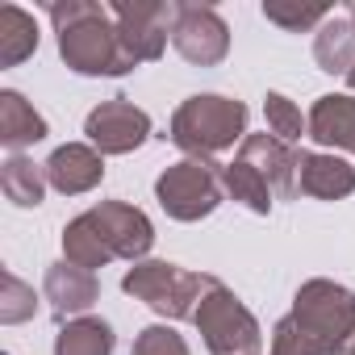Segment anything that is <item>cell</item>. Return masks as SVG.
Here are the masks:
<instances>
[{
	"label": "cell",
	"mask_w": 355,
	"mask_h": 355,
	"mask_svg": "<svg viewBox=\"0 0 355 355\" xmlns=\"http://www.w3.org/2000/svg\"><path fill=\"white\" fill-rule=\"evenodd\" d=\"M355 343V293L334 280H305L272 330L268 355H347Z\"/></svg>",
	"instance_id": "6da1fadb"
},
{
	"label": "cell",
	"mask_w": 355,
	"mask_h": 355,
	"mask_svg": "<svg viewBox=\"0 0 355 355\" xmlns=\"http://www.w3.org/2000/svg\"><path fill=\"white\" fill-rule=\"evenodd\" d=\"M51 26L59 38V55L76 76H125V71H134L109 5H96V0L51 5Z\"/></svg>",
	"instance_id": "7a4b0ae2"
},
{
	"label": "cell",
	"mask_w": 355,
	"mask_h": 355,
	"mask_svg": "<svg viewBox=\"0 0 355 355\" xmlns=\"http://www.w3.org/2000/svg\"><path fill=\"white\" fill-rule=\"evenodd\" d=\"M167 138L189 159H214L247 138V105L234 96H218V92L189 96L171 113Z\"/></svg>",
	"instance_id": "3957f363"
},
{
	"label": "cell",
	"mask_w": 355,
	"mask_h": 355,
	"mask_svg": "<svg viewBox=\"0 0 355 355\" xmlns=\"http://www.w3.org/2000/svg\"><path fill=\"white\" fill-rule=\"evenodd\" d=\"M209 280H214V276L189 272V268L167 263V259H142V263H134V268L121 276V288H125L134 301L150 305L159 318L180 322V318H193V313H197V305H201Z\"/></svg>",
	"instance_id": "277c9868"
},
{
	"label": "cell",
	"mask_w": 355,
	"mask_h": 355,
	"mask_svg": "<svg viewBox=\"0 0 355 355\" xmlns=\"http://www.w3.org/2000/svg\"><path fill=\"white\" fill-rule=\"evenodd\" d=\"M193 326L201 330L209 355H259L263 351V334H259L255 313L218 276L209 280V288L193 313Z\"/></svg>",
	"instance_id": "5b68a950"
},
{
	"label": "cell",
	"mask_w": 355,
	"mask_h": 355,
	"mask_svg": "<svg viewBox=\"0 0 355 355\" xmlns=\"http://www.w3.org/2000/svg\"><path fill=\"white\" fill-rule=\"evenodd\" d=\"M155 197H159V205H163L167 218H175V222H201L226 197L222 167L214 159H180V163H171L155 180Z\"/></svg>",
	"instance_id": "8992f818"
},
{
	"label": "cell",
	"mask_w": 355,
	"mask_h": 355,
	"mask_svg": "<svg viewBox=\"0 0 355 355\" xmlns=\"http://www.w3.org/2000/svg\"><path fill=\"white\" fill-rule=\"evenodd\" d=\"M171 46L197 67H218L230 55V26L214 5H175Z\"/></svg>",
	"instance_id": "52a82bcc"
},
{
	"label": "cell",
	"mask_w": 355,
	"mask_h": 355,
	"mask_svg": "<svg viewBox=\"0 0 355 355\" xmlns=\"http://www.w3.org/2000/svg\"><path fill=\"white\" fill-rule=\"evenodd\" d=\"M113 9V21H117V34H121V46L130 55V63H155L163 51H167V38H171V26H175V5H109Z\"/></svg>",
	"instance_id": "ba28073f"
},
{
	"label": "cell",
	"mask_w": 355,
	"mask_h": 355,
	"mask_svg": "<svg viewBox=\"0 0 355 355\" xmlns=\"http://www.w3.org/2000/svg\"><path fill=\"white\" fill-rule=\"evenodd\" d=\"M84 134H88V146H96L101 155H130L150 138V117L134 101L117 96V101H105L88 113Z\"/></svg>",
	"instance_id": "9c48e42d"
},
{
	"label": "cell",
	"mask_w": 355,
	"mask_h": 355,
	"mask_svg": "<svg viewBox=\"0 0 355 355\" xmlns=\"http://www.w3.org/2000/svg\"><path fill=\"white\" fill-rule=\"evenodd\" d=\"M88 218H92V226H96V234H101L109 259L142 263V255H146L150 243H155V226H150V218H146L142 209L125 205V201H101V205L88 209Z\"/></svg>",
	"instance_id": "30bf717a"
},
{
	"label": "cell",
	"mask_w": 355,
	"mask_h": 355,
	"mask_svg": "<svg viewBox=\"0 0 355 355\" xmlns=\"http://www.w3.org/2000/svg\"><path fill=\"white\" fill-rule=\"evenodd\" d=\"M239 159L251 163L276 201H293L297 197V171H301V150L276 134H247L243 146H239Z\"/></svg>",
	"instance_id": "8fae6325"
},
{
	"label": "cell",
	"mask_w": 355,
	"mask_h": 355,
	"mask_svg": "<svg viewBox=\"0 0 355 355\" xmlns=\"http://www.w3.org/2000/svg\"><path fill=\"white\" fill-rule=\"evenodd\" d=\"M46 167V180L55 193L63 197H80V193H92L101 180H105V155L88 142H67L59 150H51V159L42 163Z\"/></svg>",
	"instance_id": "7c38bea8"
},
{
	"label": "cell",
	"mask_w": 355,
	"mask_h": 355,
	"mask_svg": "<svg viewBox=\"0 0 355 355\" xmlns=\"http://www.w3.org/2000/svg\"><path fill=\"white\" fill-rule=\"evenodd\" d=\"M42 297L51 301V309H55L59 322H71V318H84L96 305L101 280H96V272H84V268H76V263L63 259V263H51L46 268Z\"/></svg>",
	"instance_id": "4fadbf2b"
},
{
	"label": "cell",
	"mask_w": 355,
	"mask_h": 355,
	"mask_svg": "<svg viewBox=\"0 0 355 355\" xmlns=\"http://www.w3.org/2000/svg\"><path fill=\"white\" fill-rule=\"evenodd\" d=\"M297 193L313 201H343L355 193V167L343 155L326 150H301V171H297Z\"/></svg>",
	"instance_id": "5bb4252c"
},
{
	"label": "cell",
	"mask_w": 355,
	"mask_h": 355,
	"mask_svg": "<svg viewBox=\"0 0 355 355\" xmlns=\"http://www.w3.org/2000/svg\"><path fill=\"white\" fill-rule=\"evenodd\" d=\"M309 138L318 146L351 150L355 155V101L343 92H326L309 109Z\"/></svg>",
	"instance_id": "9a60e30c"
},
{
	"label": "cell",
	"mask_w": 355,
	"mask_h": 355,
	"mask_svg": "<svg viewBox=\"0 0 355 355\" xmlns=\"http://www.w3.org/2000/svg\"><path fill=\"white\" fill-rule=\"evenodd\" d=\"M42 138H46V117L21 92L5 88V92H0V142L17 155L21 146H34Z\"/></svg>",
	"instance_id": "2e32d148"
},
{
	"label": "cell",
	"mask_w": 355,
	"mask_h": 355,
	"mask_svg": "<svg viewBox=\"0 0 355 355\" xmlns=\"http://www.w3.org/2000/svg\"><path fill=\"white\" fill-rule=\"evenodd\" d=\"M46 184H51L46 167H38L26 155H9L5 163H0V189H5V197L17 209H38L42 197H46Z\"/></svg>",
	"instance_id": "e0dca14e"
},
{
	"label": "cell",
	"mask_w": 355,
	"mask_h": 355,
	"mask_svg": "<svg viewBox=\"0 0 355 355\" xmlns=\"http://www.w3.org/2000/svg\"><path fill=\"white\" fill-rule=\"evenodd\" d=\"M313 59L326 76H347L355 67V26H351V17H330L318 30Z\"/></svg>",
	"instance_id": "ac0fdd59"
},
{
	"label": "cell",
	"mask_w": 355,
	"mask_h": 355,
	"mask_svg": "<svg viewBox=\"0 0 355 355\" xmlns=\"http://www.w3.org/2000/svg\"><path fill=\"white\" fill-rule=\"evenodd\" d=\"M113 326L101 318H71L55 334V355H113Z\"/></svg>",
	"instance_id": "d6986e66"
},
{
	"label": "cell",
	"mask_w": 355,
	"mask_h": 355,
	"mask_svg": "<svg viewBox=\"0 0 355 355\" xmlns=\"http://www.w3.org/2000/svg\"><path fill=\"white\" fill-rule=\"evenodd\" d=\"M34 51H38V21L26 9L5 5L0 9V67H17Z\"/></svg>",
	"instance_id": "ffe728a7"
},
{
	"label": "cell",
	"mask_w": 355,
	"mask_h": 355,
	"mask_svg": "<svg viewBox=\"0 0 355 355\" xmlns=\"http://www.w3.org/2000/svg\"><path fill=\"white\" fill-rule=\"evenodd\" d=\"M222 184H226V197L230 201H239V205H247L251 214H272V189H268V180L251 167V163H243V159H234V163H226L222 167Z\"/></svg>",
	"instance_id": "44dd1931"
},
{
	"label": "cell",
	"mask_w": 355,
	"mask_h": 355,
	"mask_svg": "<svg viewBox=\"0 0 355 355\" xmlns=\"http://www.w3.org/2000/svg\"><path fill=\"white\" fill-rule=\"evenodd\" d=\"M63 259L84 268V272H96V268L109 263V251H105V243H101V234H96L88 214H80V218H71L63 226Z\"/></svg>",
	"instance_id": "7402d4cb"
},
{
	"label": "cell",
	"mask_w": 355,
	"mask_h": 355,
	"mask_svg": "<svg viewBox=\"0 0 355 355\" xmlns=\"http://www.w3.org/2000/svg\"><path fill=\"white\" fill-rule=\"evenodd\" d=\"M263 117H268V130L284 142H297L309 134V117H301V109L284 96V92H268L263 96Z\"/></svg>",
	"instance_id": "603a6c76"
},
{
	"label": "cell",
	"mask_w": 355,
	"mask_h": 355,
	"mask_svg": "<svg viewBox=\"0 0 355 355\" xmlns=\"http://www.w3.org/2000/svg\"><path fill=\"white\" fill-rule=\"evenodd\" d=\"M263 17L288 34H301L309 26H326L330 21V9L326 5H280V0H268L263 5Z\"/></svg>",
	"instance_id": "cb8c5ba5"
},
{
	"label": "cell",
	"mask_w": 355,
	"mask_h": 355,
	"mask_svg": "<svg viewBox=\"0 0 355 355\" xmlns=\"http://www.w3.org/2000/svg\"><path fill=\"white\" fill-rule=\"evenodd\" d=\"M38 313V297L26 280H17L13 272H5V288H0V322L5 326H17V322H30Z\"/></svg>",
	"instance_id": "d4e9b609"
},
{
	"label": "cell",
	"mask_w": 355,
	"mask_h": 355,
	"mask_svg": "<svg viewBox=\"0 0 355 355\" xmlns=\"http://www.w3.org/2000/svg\"><path fill=\"white\" fill-rule=\"evenodd\" d=\"M130 355H193V351H189L184 334H175L171 326H146V330L134 338Z\"/></svg>",
	"instance_id": "484cf974"
},
{
	"label": "cell",
	"mask_w": 355,
	"mask_h": 355,
	"mask_svg": "<svg viewBox=\"0 0 355 355\" xmlns=\"http://www.w3.org/2000/svg\"><path fill=\"white\" fill-rule=\"evenodd\" d=\"M347 84H351V92H355V67H351V71H347Z\"/></svg>",
	"instance_id": "4316f807"
},
{
	"label": "cell",
	"mask_w": 355,
	"mask_h": 355,
	"mask_svg": "<svg viewBox=\"0 0 355 355\" xmlns=\"http://www.w3.org/2000/svg\"><path fill=\"white\" fill-rule=\"evenodd\" d=\"M351 26H355V5H351Z\"/></svg>",
	"instance_id": "83f0119b"
},
{
	"label": "cell",
	"mask_w": 355,
	"mask_h": 355,
	"mask_svg": "<svg viewBox=\"0 0 355 355\" xmlns=\"http://www.w3.org/2000/svg\"><path fill=\"white\" fill-rule=\"evenodd\" d=\"M347 355H355V343H351V351H347Z\"/></svg>",
	"instance_id": "f1b7e54d"
}]
</instances>
